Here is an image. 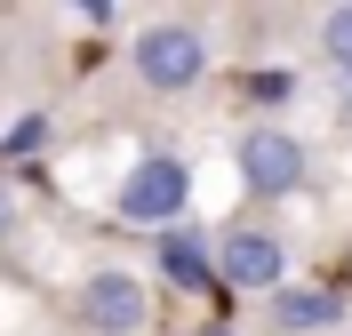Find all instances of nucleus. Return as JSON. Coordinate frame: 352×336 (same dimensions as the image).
<instances>
[{
	"label": "nucleus",
	"instance_id": "f257e3e1",
	"mask_svg": "<svg viewBox=\"0 0 352 336\" xmlns=\"http://www.w3.org/2000/svg\"><path fill=\"white\" fill-rule=\"evenodd\" d=\"M129 72H136V89L144 96H184L208 80V32H200L192 16H160L136 32L129 48Z\"/></svg>",
	"mask_w": 352,
	"mask_h": 336
},
{
	"label": "nucleus",
	"instance_id": "f03ea898",
	"mask_svg": "<svg viewBox=\"0 0 352 336\" xmlns=\"http://www.w3.org/2000/svg\"><path fill=\"white\" fill-rule=\"evenodd\" d=\"M72 320H80V336H144L153 328V289L136 272L104 265V272H88L72 289Z\"/></svg>",
	"mask_w": 352,
	"mask_h": 336
},
{
	"label": "nucleus",
	"instance_id": "7ed1b4c3",
	"mask_svg": "<svg viewBox=\"0 0 352 336\" xmlns=\"http://www.w3.org/2000/svg\"><path fill=\"white\" fill-rule=\"evenodd\" d=\"M120 216L129 224H153V232H176V216H184V208H192V168H184V160L176 153H144L129 168V177H120Z\"/></svg>",
	"mask_w": 352,
	"mask_h": 336
},
{
	"label": "nucleus",
	"instance_id": "20e7f679",
	"mask_svg": "<svg viewBox=\"0 0 352 336\" xmlns=\"http://www.w3.org/2000/svg\"><path fill=\"white\" fill-rule=\"evenodd\" d=\"M241 184L256 192V201H288L296 184L312 177V153H305V136L296 128H280V120H256V128L241 136Z\"/></svg>",
	"mask_w": 352,
	"mask_h": 336
},
{
	"label": "nucleus",
	"instance_id": "39448f33",
	"mask_svg": "<svg viewBox=\"0 0 352 336\" xmlns=\"http://www.w3.org/2000/svg\"><path fill=\"white\" fill-rule=\"evenodd\" d=\"M217 280L224 289H248V296H280L288 289V240L272 232V224H224Z\"/></svg>",
	"mask_w": 352,
	"mask_h": 336
},
{
	"label": "nucleus",
	"instance_id": "423d86ee",
	"mask_svg": "<svg viewBox=\"0 0 352 336\" xmlns=\"http://www.w3.org/2000/svg\"><path fill=\"white\" fill-rule=\"evenodd\" d=\"M320 72H329L336 112L352 120V8H329V16H320Z\"/></svg>",
	"mask_w": 352,
	"mask_h": 336
},
{
	"label": "nucleus",
	"instance_id": "0eeeda50",
	"mask_svg": "<svg viewBox=\"0 0 352 336\" xmlns=\"http://www.w3.org/2000/svg\"><path fill=\"white\" fill-rule=\"evenodd\" d=\"M272 320L288 336H320V328H336V296L329 289H280L272 296Z\"/></svg>",
	"mask_w": 352,
	"mask_h": 336
},
{
	"label": "nucleus",
	"instance_id": "6e6552de",
	"mask_svg": "<svg viewBox=\"0 0 352 336\" xmlns=\"http://www.w3.org/2000/svg\"><path fill=\"white\" fill-rule=\"evenodd\" d=\"M160 272H168L176 289H208V272H217V248L192 240V232H160Z\"/></svg>",
	"mask_w": 352,
	"mask_h": 336
},
{
	"label": "nucleus",
	"instance_id": "1a4fd4ad",
	"mask_svg": "<svg viewBox=\"0 0 352 336\" xmlns=\"http://www.w3.org/2000/svg\"><path fill=\"white\" fill-rule=\"evenodd\" d=\"M8 224H16V192H8V184H0V232H8Z\"/></svg>",
	"mask_w": 352,
	"mask_h": 336
},
{
	"label": "nucleus",
	"instance_id": "9d476101",
	"mask_svg": "<svg viewBox=\"0 0 352 336\" xmlns=\"http://www.w3.org/2000/svg\"><path fill=\"white\" fill-rule=\"evenodd\" d=\"M192 336H232V328H192Z\"/></svg>",
	"mask_w": 352,
	"mask_h": 336
}]
</instances>
